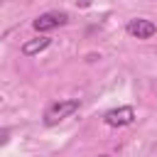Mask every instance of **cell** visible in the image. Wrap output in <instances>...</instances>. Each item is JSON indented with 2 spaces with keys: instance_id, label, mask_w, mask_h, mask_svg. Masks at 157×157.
I'll return each mask as SVG.
<instances>
[{
  "instance_id": "1",
  "label": "cell",
  "mask_w": 157,
  "mask_h": 157,
  "mask_svg": "<svg viewBox=\"0 0 157 157\" xmlns=\"http://www.w3.org/2000/svg\"><path fill=\"white\" fill-rule=\"evenodd\" d=\"M81 108V101L78 98H66V101H56L52 103L47 110H44V125H56L59 120L69 118L71 113H76Z\"/></svg>"
},
{
  "instance_id": "2",
  "label": "cell",
  "mask_w": 157,
  "mask_h": 157,
  "mask_svg": "<svg viewBox=\"0 0 157 157\" xmlns=\"http://www.w3.org/2000/svg\"><path fill=\"white\" fill-rule=\"evenodd\" d=\"M103 123L110 125V128H125V125H132L135 123V108L132 105H120V108H113L103 115Z\"/></svg>"
},
{
  "instance_id": "3",
  "label": "cell",
  "mask_w": 157,
  "mask_h": 157,
  "mask_svg": "<svg viewBox=\"0 0 157 157\" xmlns=\"http://www.w3.org/2000/svg\"><path fill=\"white\" fill-rule=\"evenodd\" d=\"M125 32H128L130 37H135V39H150V37L157 34V25L150 22V20L135 17V20H130V22L125 25Z\"/></svg>"
},
{
  "instance_id": "4",
  "label": "cell",
  "mask_w": 157,
  "mask_h": 157,
  "mask_svg": "<svg viewBox=\"0 0 157 157\" xmlns=\"http://www.w3.org/2000/svg\"><path fill=\"white\" fill-rule=\"evenodd\" d=\"M66 22H69V15L66 12H44V15H39L32 22V27L37 32H49V29H56V27H61Z\"/></svg>"
},
{
  "instance_id": "5",
  "label": "cell",
  "mask_w": 157,
  "mask_h": 157,
  "mask_svg": "<svg viewBox=\"0 0 157 157\" xmlns=\"http://www.w3.org/2000/svg\"><path fill=\"white\" fill-rule=\"evenodd\" d=\"M49 44H52V37H34V39H29V42L22 44V54L25 56H34V54L44 52Z\"/></svg>"
},
{
  "instance_id": "6",
  "label": "cell",
  "mask_w": 157,
  "mask_h": 157,
  "mask_svg": "<svg viewBox=\"0 0 157 157\" xmlns=\"http://www.w3.org/2000/svg\"><path fill=\"white\" fill-rule=\"evenodd\" d=\"M76 2H78L81 7H88V5H91V0H76Z\"/></svg>"
},
{
  "instance_id": "7",
  "label": "cell",
  "mask_w": 157,
  "mask_h": 157,
  "mask_svg": "<svg viewBox=\"0 0 157 157\" xmlns=\"http://www.w3.org/2000/svg\"><path fill=\"white\" fill-rule=\"evenodd\" d=\"M101 157H108V155H101Z\"/></svg>"
}]
</instances>
